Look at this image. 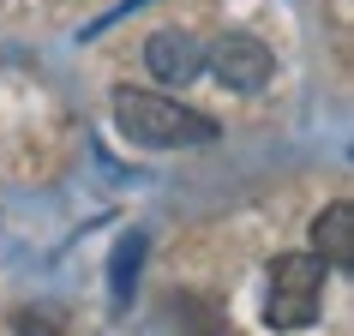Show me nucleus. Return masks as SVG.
Here are the masks:
<instances>
[{"label":"nucleus","instance_id":"obj_1","mask_svg":"<svg viewBox=\"0 0 354 336\" xmlns=\"http://www.w3.org/2000/svg\"><path fill=\"white\" fill-rule=\"evenodd\" d=\"M114 127L127 132L132 144H150V150H187V144H210L216 138V120L187 102H168L156 91H132L120 84L114 91Z\"/></svg>","mask_w":354,"mask_h":336},{"label":"nucleus","instance_id":"obj_2","mask_svg":"<svg viewBox=\"0 0 354 336\" xmlns=\"http://www.w3.org/2000/svg\"><path fill=\"white\" fill-rule=\"evenodd\" d=\"M318 295H324V259H313V252H282L270 264L264 324L270 330H306L318 318Z\"/></svg>","mask_w":354,"mask_h":336},{"label":"nucleus","instance_id":"obj_3","mask_svg":"<svg viewBox=\"0 0 354 336\" xmlns=\"http://www.w3.org/2000/svg\"><path fill=\"white\" fill-rule=\"evenodd\" d=\"M205 73H216L228 91H264L270 73H277V55L264 48L259 37H241V30H228L205 48Z\"/></svg>","mask_w":354,"mask_h":336},{"label":"nucleus","instance_id":"obj_7","mask_svg":"<svg viewBox=\"0 0 354 336\" xmlns=\"http://www.w3.org/2000/svg\"><path fill=\"white\" fill-rule=\"evenodd\" d=\"M12 330L19 336H60V312L55 306H19L12 312Z\"/></svg>","mask_w":354,"mask_h":336},{"label":"nucleus","instance_id":"obj_6","mask_svg":"<svg viewBox=\"0 0 354 336\" xmlns=\"http://www.w3.org/2000/svg\"><path fill=\"white\" fill-rule=\"evenodd\" d=\"M138 264H145V234L132 228V234H120V241H114V252H109V300H114V312H127V306H132Z\"/></svg>","mask_w":354,"mask_h":336},{"label":"nucleus","instance_id":"obj_5","mask_svg":"<svg viewBox=\"0 0 354 336\" xmlns=\"http://www.w3.org/2000/svg\"><path fill=\"white\" fill-rule=\"evenodd\" d=\"M313 259L336 264V270H348L354 264V205L348 198H336V205H324V216L313 223Z\"/></svg>","mask_w":354,"mask_h":336},{"label":"nucleus","instance_id":"obj_4","mask_svg":"<svg viewBox=\"0 0 354 336\" xmlns=\"http://www.w3.org/2000/svg\"><path fill=\"white\" fill-rule=\"evenodd\" d=\"M145 73L162 78V84H192L205 73V42L192 30H156L145 42Z\"/></svg>","mask_w":354,"mask_h":336}]
</instances>
